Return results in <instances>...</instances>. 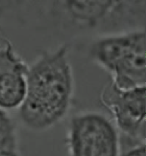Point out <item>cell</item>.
Masks as SVG:
<instances>
[{"instance_id":"cell-1","label":"cell","mask_w":146,"mask_h":156,"mask_svg":"<svg viewBox=\"0 0 146 156\" xmlns=\"http://www.w3.org/2000/svg\"><path fill=\"white\" fill-rule=\"evenodd\" d=\"M73 86L68 45L43 52L29 65L26 94L19 107L22 123L36 131L57 125L70 109Z\"/></svg>"},{"instance_id":"cell-2","label":"cell","mask_w":146,"mask_h":156,"mask_svg":"<svg viewBox=\"0 0 146 156\" xmlns=\"http://www.w3.org/2000/svg\"><path fill=\"white\" fill-rule=\"evenodd\" d=\"M92 62L111 76V85L120 90L146 85L145 28L103 35L91 45Z\"/></svg>"},{"instance_id":"cell-3","label":"cell","mask_w":146,"mask_h":156,"mask_svg":"<svg viewBox=\"0 0 146 156\" xmlns=\"http://www.w3.org/2000/svg\"><path fill=\"white\" fill-rule=\"evenodd\" d=\"M51 11L65 25L80 29L103 31V35L122 33L140 27L145 23L144 0L103 1H53Z\"/></svg>"},{"instance_id":"cell-4","label":"cell","mask_w":146,"mask_h":156,"mask_svg":"<svg viewBox=\"0 0 146 156\" xmlns=\"http://www.w3.org/2000/svg\"><path fill=\"white\" fill-rule=\"evenodd\" d=\"M66 145L69 156H118L119 133L107 115L86 111L70 119Z\"/></svg>"},{"instance_id":"cell-5","label":"cell","mask_w":146,"mask_h":156,"mask_svg":"<svg viewBox=\"0 0 146 156\" xmlns=\"http://www.w3.org/2000/svg\"><path fill=\"white\" fill-rule=\"evenodd\" d=\"M100 98L113 115L117 128L132 142L145 143L146 87L120 90L108 84Z\"/></svg>"},{"instance_id":"cell-6","label":"cell","mask_w":146,"mask_h":156,"mask_svg":"<svg viewBox=\"0 0 146 156\" xmlns=\"http://www.w3.org/2000/svg\"><path fill=\"white\" fill-rule=\"evenodd\" d=\"M28 69L9 41L0 48V109L20 107L26 94Z\"/></svg>"},{"instance_id":"cell-7","label":"cell","mask_w":146,"mask_h":156,"mask_svg":"<svg viewBox=\"0 0 146 156\" xmlns=\"http://www.w3.org/2000/svg\"><path fill=\"white\" fill-rule=\"evenodd\" d=\"M0 156H20L17 129L6 110L0 109Z\"/></svg>"},{"instance_id":"cell-8","label":"cell","mask_w":146,"mask_h":156,"mask_svg":"<svg viewBox=\"0 0 146 156\" xmlns=\"http://www.w3.org/2000/svg\"><path fill=\"white\" fill-rule=\"evenodd\" d=\"M126 156H145V143L136 146L128 152Z\"/></svg>"},{"instance_id":"cell-9","label":"cell","mask_w":146,"mask_h":156,"mask_svg":"<svg viewBox=\"0 0 146 156\" xmlns=\"http://www.w3.org/2000/svg\"><path fill=\"white\" fill-rule=\"evenodd\" d=\"M8 42H9L8 39H6V37H4L2 35H1V33H0V48H2Z\"/></svg>"}]
</instances>
